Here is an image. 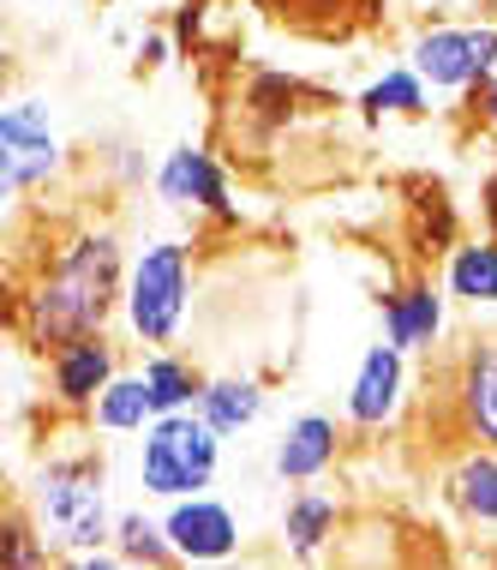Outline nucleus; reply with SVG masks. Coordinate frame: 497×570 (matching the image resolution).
Returning <instances> with one entry per match:
<instances>
[{
	"label": "nucleus",
	"instance_id": "nucleus-1",
	"mask_svg": "<svg viewBox=\"0 0 497 570\" xmlns=\"http://www.w3.org/2000/svg\"><path fill=\"white\" fill-rule=\"evenodd\" d=\"M127 301V253H120L115 228H79L37 283L12 295V336L49 361L54 348L79 343V336L108 331V318Z\"/></svg>",
	"mask_w": 497,
	"mask_h": 570
},
{
	"label": "nucleus",
	"instance_id": "nucleus-2",
	"mask_svg": "<svg viewBox=\"0 0 497 570\" xmlns=\"http://www.w3.org/2000/svg\"><path fill=\"white\" fill-rule=\"evenodd\" d=\"M24 511L49 552H97L115 547V504H108V469L97 456H49L24 487Z\"/></svg>",
	"mask_w": 497,
	"mask_h": 570
},
{
	"label": "nucleus",
	"instance_id": "nucleus-3",
	"mask_svg": "<svg viewBox=\"0 0 497 570\" xmlns=\"http://www.w3.org/2000/svg\"><path fill=\"white\" fill-rule=\"evenodd\" d=\"M222 474V433L198 409H175L138 433V487L150 499L175 504L192 492H210Z\"/></svg>",
	"mask_w": 497,
	"mask_h": 570
},
{
	"label": "nucleus",
	"instance_id": "nucleus-4",
	"mask_svg": "<svg viewBox=\"0 0 497 570\" xmlns=\"http://www.w3.org/2000/svg\"><path fill=\"white\" fill-rule=\"evenodd\" d=\"M192 313V246L186 240H145L127 265V318L132 343L145 348H168L180 343V325Z\"/></svg>",
	"mask_w": 497,
	"mask_h": 570
},
{
	"label": "nucleus",
	"instance_id": "nucleus-5",
	"mask_svg": "<svg viewBox=\"0 0 497 570\" xmlns=\"http://www.w3.org/2000/svg\"><path fill=\"white\" fill-rule=\"evenodd\" d=\"M60 168H67V145H60L49 102L12 97L7 109H0V193L24 198L37 187H49Z\"/></svg>",
	"mask_w": 497,
	"mask_h": 570
},
{
	"label": "nucleus",
	"instance_id": "nucleus-6",
	"mask_svg": "<svg viewBox=\"0 0 497 570\" xmlns=\"http://www.w3.org/2000/svg\"><path fill=\"white\" fill-rule=\"evenodd\" d=\"M408 67L431 90H479L486 79H497V19L419 30L408 49Z\"/></svg>",
	"mask_w": 497,
	"mask_h": 570
},
{
	"label": "nucleus",
	"instance_id": "nucleus-7",
	"mask_svg": "<svg viewBox=\"0 0 497 570\" xmlns=\"http://www.w3.org/2000/svg\"><path fill=\"white\" fill-rule=\"evenodd\" d=\"M168 522V541H175V552L186 564H228L240 552V517L235 504H222L216 492H192V499H175L162 511Z\"/></svg>",
	"mask_w": 497,
	"mask_h": 570
},
{
	"label": "nucleus",
	"instance_id": "nucleus-8",
	"mask_svg": "<svg viewBox=\"0 0 497 570\" xmlns=\"http://www.w3.org/2000/svg\"><path fill=\"white\" fill-rule=\"evenodd\" d=\"M408 403V348H396L390 336L371 343L354 366V384H348V421L360 433H384V426L401 414Z\"/></svg>",
	"mask_w": 497,
	"mask_h": 570
},
{
	"label": "nucleus",
	"instance_id": "nucleus-9",
	"mask_svg": "<svg viewBox=\"0 0 497 570\" xmlns=\"http://www.w3.org/2000/svg\"><path fill=\"white\" fill-rule=\"evenodd\" d=\"M157 198L168 210H192V217H235L228 175L205 145H175L157 168Z\"/></svg>",
	"mask_w": 497,
	"mask_h": 570
},
{
	"label": "nucleus",
	"instance_id": "nucleus-10",
	"mask_svg": "<svg viewBox=\"0 0 497 570\" xmlns=\"http://www.w3.org/2000/svg\"><path fill=\"white\" fill-rule=\"evenodd\" d=\"M120 379V348L108 343V331L79 336V343L49 354V391L60 409H97V396Z\"/></svg>",
	"mask_w": 497,
	"mask_h": 570
},
{
	"label": "nucleus",
	"instance_id": "nucleus-11",
	"mask_svg": "<svg viewBox=\"0 0 497 570\" xmlns=\"http://www.w3.org/2000/svg\"><path fill=\"white\" fill-rule=\"evenodd\" d=\"M336 451H341V439H336L330 414H294L282 426V439H276V451H270V469L282 487H312L330 474Z\"/></svg>",
	"mask_w": 497,
	"mask_h": 570
},
{
	"label": "nucleus",
	"instance_id": "nucleus-12",
	"mask_svg": "<svg viewBox=\"0 0 497 570\" xmlns=\"http://www.w3.org/2000/svg\"><path fill=\"white\" fill-rule=\"evenodd\" d=\"M456 409H461V433L474 444H486V451H497V336L461 354Z\"/></svg>",
	"mask_w": 497,
	"mask_h": 570
},
{
	"label": "nucleus",
	"instance_id": "nucleus-13",
	"mask_svg": "<svg viewBox=\"0 0 497 570\" xmlns=\"http://www.w3.org/2000/svg\"><path fill=\"white\" fill-rule=\"evenodd\" d=\"M444 295L449 288H438V283H408V288H396V295H384L378 301V313H384V336H390L396 348H408V354H419V348H431L444 336Z\"/></svg>",
	"mask_w": 497,
	"mask_h": 570
},
{
	"label": "nucleus",
	"instance_id": "nucleus-14",
	"mask_svg": "<svg viewBox=\"0 0 497 570\" xmlns=\"http://www.w3.org/2000/svg\"><path fill=\"white\" fill-rule=\"evenodd\" d=\"M336 522H341L336 492H324V487H300V492L288 499V511H282V547H288V559H294V564H312L318 552L330 547Z\"/></svg>",
	"mask_w": 497,
	"mask_h": 570
},
{
	"label": "nucleus",
	"instance_id": "nucleus-15",
	"mask_svg": "<svg viewBox=\"0 0 497 570\" xmlns=\"http://www.w3.org/2000/svg\"><path fill=\"white\" fill-rule=\"evenodd\" d=\"M198 414H205V421H210L222 439H240L246 426H258V421H264V384H258V379H235V373L205 379Z\"/></svg>",
	"mask_w": 497,
	"mask_h": 570
},
{
	"label": "nucleus",
	"instance_id": "nucleus-16",
	"mask_svg": "<svg viewBox=\"0 0 497 570\" xmlns=\"http://www.w3.org/2000/svg\"><path fill=\"white\" fill-rule=\"evenodd\" d=\"M444 288H449L456 301H468V306H497V235L449 246Z\"/></svg>",
	"mask_w": 497,
	"mask_h": 570
},
{
	"label": "nucleus",
	"instance_id": "nucleus-17",
	"mask_svg": "<svg viewBox=\"0 0 497 570\" xmlns=\"http://www.w3.org/2000/svg\"><path fill=\"white\" fill-rule=\"evenodd\" d=\"M90 421H97V433H115V439L145 433V426L157 421V396H150L145 373H120V379H115V384H108V391L97 396Z\"/></svg>",
	"mask_w": 497,
	"mask_h": 570
},
{
	"label": "nucleus",
	"instance_id": "nucleus-18",
	"mask_svg": "<svg viewBox=\"0 0 497 570\" xmlns=\"http://www.w3.org/2000/svg\"><path fill=\"white\" fill-rule=\"evenodd\" d=\"M115 552L138 570H180L186 559L175 552V541H168V522L150 517V511H120L115 522Z\"/></svg>",
	"mask_w": 497,
	"mask_h": 570
},
{
	"label": "nucleus",
	"instance_id": "nucleus-19",
	"mask_svg": "<svg viewBox=\"0 0 497 570\" xmlns=\"http://www.w3.org/2000/svg\"><path fill=\"white\" fill-rule=\"evenodd\" d=\"M449 499H456V511L468 517V522L497 529V451L479 444L474 456H461L456 474H449Z\"/></svg>",
	"mask_w": 497,
	"mask_h": 570
},
{
	"label": "nucleus",
	"instance_id": "nucleus-20",
	"mask_svg": "<svg viewBox=\"0 0 497 570\" xmlns=\"http://www.w3.org/2000/svg\"><path fill=\"white\" fill-rule=\"evenodd\" d=\"M138 373H145L150 396H157V414L198 409V396H205V379H198V373H192V361H180L175 348H150Z\"/></svg>",
	"mask_w": 497,
	"mask_h": 570
},
{
	"label": "nucleus",
	"instance_id": "nucleus-21",
	"mask_svg": "<svg viewBox=\"0 0 497 570\" xmlns=\"http://www.w3.org/2000/svg\"><path fill=\"white\" fill-rule=\"evenodd\" d=\"M426 79H419L414 67H390L384 79H371L366 90H360V115L366 120H390V115H426Z\"/></svg>",
	"mask_w": 497,
	"mask_h": 570
},
{
	"label": "nucleus",
	"instance_id": "nucleus-22",
	"mask_svg": "<svg viewBox=\"0 0 497 570\" xmlns=\"http://www.w3.org/2000/svg\"><path fill=\"white\" fill-rule=\"evenodd\" d=\"M0 570H60L54 552L42 547V534H37V522H30L24 504L7 517V564H0Z\"/></svg>",
	"mask_w": 497,
	"mask_h": 570
},
{
	"label": "nucleus",
	"instance_id": "nucleus-23",
	"mask_svg": "<svg viewBox=\"0 0 497 570\" xmlns=\"http://www.w3.org/2000/svg\"><path fill=\"white\" fill-rule=\"evenodd\" d=\"M60 570H127V559H120L115 547H97V552H67Z\"/></svg>",
	"mask_w": 497,
	"mask_h": 570
},
{
	"label": "nucleus",
	"instance_id": "nucleus-24",
	"mask_svg": "<svg viewBox=\"0 0 497 570\" xmlns=\"http://www.w3.org/2000/svg\"><path fill=\"white\" fill-rule=\"evenodd\" d=\"M180 42L175 37H162V30H150V37H138V67H162L168 55H175Z\"/></svg>",
	"mask_w": 497,
	"mask_h": 570
},
{
	"label": "nucleus",
	"instance_id": "nucleus-25",
	"mask_svg": "<svg viewBox=\"0 0 497 570\" xmlns=\"http://www.w3.org/2000/svg\"><path fill=\"white\" fill-rule=\"evenodd\" d=\"M198 24H205V7H180V19H175V42H180V49H192V42H198Z\"/></svg>",
	"mask_w": 497,
	"mask_h": 570
},
{
	"label": "nucleus",
	"instance_id": "nucleus-26",
	"mask_svg": "<svg viewBox=\"0 0 497 570\" xmlns=\"http://www.w3.org/2000/svg\"><path fill=\"white\" fill-rule=\"evenodd\" d=\"M479 217H486V235H497V175H486L479 187Z\"/></svg>",
	"mask_w": 497,
	"mask_h": 570
},
{
	"label": "nucleus",
	"instance_id": "nucleus-27",
	"mask_svg": "<svg viewBox=\"0 0 497 570\" xmlns=\"http://www.w3.org/2000/svg\"><path fill=\"white\" fill-rule=\"evenodd\" d=\"M474 97H479V115H486V120H491V132H497V79H486V85L474 90Z\"/></svg>",
	"mask_w": 497,
	"mask_h": 570
}]
</instances>
